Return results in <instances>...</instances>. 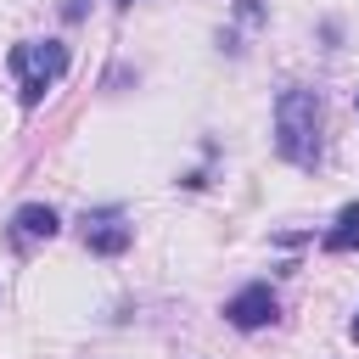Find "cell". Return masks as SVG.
I'll use <instances>...</instances> for the list:
<instances>
[{
	"mask_svg": "<svg viewBox=\"0 0 359 359\" xmlns=\"http://www.w3.org/2000/svg\"><path fill=\"white\" fill-rule=\"evenodd\" d=\"M11 224H17V236H22V241H50V236L62 230V219H56V208H45V202H22Z\"/></svg>",
	"mask_w": 359,
	"mask_h": 359,
	"instance_id": "cell-5",
	"label": "cell"
},
{
	"mask_svg": "<svg viewBox=\"0 0 359 359\" xmlns=\"http://www.w3.org/2000/svg\"><path fill=\"white\" fill-rule=\"evenodd\" d=\"M280 314V303H275V292L264 286V280H252V286H241L230 303H224V320L236 325V331H258V325H269Z\"/></svg>",
	"mask_w": 359,
	"mask_h": 359,
	"instance_id": "cell-4",
	"label": "cell"
},
{
	"mask_svg": "<svg viewBox=\"0 0 359 359\" xmlns=\"http://www.w3.org/2000/svg\"><path fill=\"white\" fill-rule=\"evenodd\" d=\"M236 11H241L247 22H264V0H236Z\"/></svg>",
	"mask_w": 359,
	"mask_h": 359,
	"instance_id": "cell-7",
	"label": "cell"
},
{
	"mask_svg": "<svg viewBox=\"0 0 359 359\" xmlns=\"http://www.w3.org/2000/svg\"><path fill=\"white\" fill-rule=\"evenodd\" d=\"M129 241H135V224H129L123 208H95V213H84V247H90V252L118 258Z\"/></svg>",
	"mask_w": 359,
	"mask_h": 359,
	"instance_id": "cell-3",
	"label": "cell"
},
{
	"mask_svg": "<svg viewBox=\"0 0 359 359\" xmlns=\"http://www.w3.org/2000/svg\"><path fill=\"white\" fill-rule=\"evenodd\" d=\"M6 62H11V73H17L22 107H39L45 90L67 73V45H62V39H22V45H11Z\"/></svg>",
	"mask_w": 359,
	"mask_h": 359,
	"instance_id": "cell-2",
	"label": "cell"
},
{
	"mask_svg": "<svg viewBox=\"0 0 359 359\" xmlns=\"http://www.w3.org/2000/svg\"><path fill=\"white\" fill-rule=\"evenodd\" d=\"M320 247H325V252H353V247H359V202H348V208L337 213V224L320 236Z\"/></svg>",
	"mask_w": 359,
	"mask_h": 359,
	"instance_id": "cell-6",
	"label": "cell"
},
{
	"mask_svg": "<svg viewBox=\"0 0 359 359\" xmlns=\"http://www.w3.org/2000/svg\"><path fill=\"white\" fill-rule=\"evenodd\" d=\"M118 6H135V0H118Z\"/></svg>",
	"mask_w": 359,
	"mask_h": 359,
	"instance_id": "cell-9",
	"label": "cell"
},
{
	"mask_svg": "<svg viewBox=\"0 0 359 359\" xmlns=\"http://www.w3.org/2000/svg\"><path fill=\"white\" fill-rule=\"evenodd\" d=\"M348 331H353V342H359V320H353V325H348Z\"/></svg>",
	"mask_w": 359,
	"mask_h": 359,
	"instance_id": "cell-8",
	"label": "cell"
},
{
	"mask_svg": "<svg viewBox=\"0 0 359 359\" xmlns=\"http://www.w3.org/2000/svg\"><path fill=\"white\" fill-rule=\"evenodd\" d=\"M275 151L292 168H314L320 163V95L292 84L275 101Z\"/></svg>",
	"mask_w": 359,
	"mask_h": 359,
	"instance_id": "cell-1",
	"label": "cell"
}]
</instances>
